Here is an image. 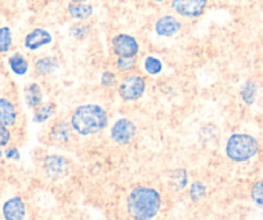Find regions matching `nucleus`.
<instances>
[{
	"label": "nucleus",
	"instance_id": "obj_7",
	"mask_svg": "<svg viewBox=\"0 0 263 220\" xmlns=\"http://www.w3.org/2000/svg\"><path fill=\"white\" fill-rule=\"evenodd\" d=\"M111 139L118 144H129L137 135V126L130 118L121 117L111 126Z\"/></svg>",
	"mask_w": 263,
	"mask_h": 220
},
{
	"label": "nucleus",
	"instance_id": "obj_8",
	"mask_svg": "<svg viewBox=\"0 0 263 220\" xmlns=\"http://www.w3.org/2000/svg\"><path fill=\"white\" fill-rule=\"evenodd\" d=\"M208 0H172L171 7L177 14L186 18H199L205 12Z\"/></svg>",
	"mask_w": 263,
	"mask_h": 220
},
{
	"label": "nucleus",
	"instance_id": "obj_1",
	"mask_svg": "<svg viewBox=\"0 0 263 220\" xmlns=\"http://www.w3.org/2000/svg\"><path fill=\"white\" fill-rule=\"evenodd\" d=\"M163 204L160 192L150 186H135L126 197V212L130 220H153Z\"/></svg>",
	"mask_w": 263,
	"mask_h": 220
},
{
	"label": "nucleus",
	"instance_id": "obj_16",
	"mask_svg": "<svg viewBox=\"0 0 263 220\" xmlns=\"http://www.w3.org/2000/svg\"><path fill=\"white\" fill-rule=\"evenodd\" d=\"M35 72L39 75V76H49L53 75L55 71L60 68V62L57 61V58L54 57H42L39 59L35 61Z\"/></svg>",
	"mask_w": 263,
	"mask_h": 220
},
{
	"label": "nucleus",
	"instance_id": "obj_25",
	"mask_svg": "<svg viewBox=\"0 0 263 220\" xmlns=\"http://www.w3.org/2000/svg\"><path fill=\"white\" fill-rule=\"evenodd\" d=\"M115 66L119 72L126 73L135 70L137 66V61L136 58H118Z\"/></svg>",
	"mask_w": 263,
	"mask_h": 220
},
{
	"label": "nucleus",
	"instance_id": "obj_12",
	"mask_svg": "<svg viewBox=\"0 0 263 220\" xmlns=\"http://www.w3.org/2000/svg\"><path fill=\"white\" fill-rule=\"evenodd\" d=\"M18 121V111L12 99L7 97H0V124L12 128Z\"/></svg>",
	"mask_w": 263,
	"mask_h": 220
},
{
	"label": "nucleus",
	"instance_id": "obj_30",
	"mask_svg": "<svg viewBox=\"0 0 263 220\" xmlns=\"http://www.w3.org/2000/svg\"><path fill=\"white\" fill-rule=\"evenodd\" d=\"M72 3H84V2H87V0H71Z\"/></svg>",
	"mask_w": 263,
	"mask_h": 220
},
{
	"label": "nucleus",
	"instance_id": "obj_33",
	"mask_svg": "<svg viewBox=\"0 0 263 220\" xmlns=\"http://www.w3.org/2000/svg\"><path fill=\"white\" fill-rule=\"evenodd\" d=\"M74 220H78V219H74Z\"/></svg>",
	"mask_w": 263,
	"mask_h": 220
},
{
	"label": "nucleus",
	"instance_id": "obj_6",
	"mask_svg": "<svg viewBox=\"0 0 263 220\" xmlns=\"http://www.w3.org/2000/svg\"><path fill=\"white\" fill-rule=\"evenodd\" d=\"M45 175L52 181H61L70 174L71 164L63 156L49 155L44 158L43 163Z\"/></svg>",
	"mask_w": 263,
	"mask_h": 220
},
{
	"label": "nucleus",
	"instance_id": "obj_3",
	"mask_svg": "<svg viewBox=\"0 0 263 220\" xmlns=\"http://www.w3.org/2000/svg\"><path fill=\"white\" fill-rule=\"evenodd\" d=\"M259 142L250 134L235 133L229 136L224 146L227 158L241 164L250 161L259 153Z\"/></svg>",
	"mask_w": 263,
	"mask_h": 220
},
{
	"label": "nucleus",
	"instance_id": "obj_20",
	"mask_svg": "<svg viewBox=\"0 0 263 220\" xmlns=\"http://www.w3.org/2000/svg\"><path fill=\"white\" fill-rule=\"evenodd\" d=\"M13 47V34L11 27H0V54H7Z\"/></svg>",
	"mask_w": 263,
	"mask_h": 220
},
{
	"label": "nucleus",
	"instance_id": "obj_24",
	"mask_svg": "<svg viewBox=\"0 0 263 220\" xmlns=\"http://www.w3.org/2000/svg\"><path fill=\"white\" fill-rule=\"evenodd\" d=\"M250 197L257 206L263 209V179L257 181L250 189Z\"/></svg>",
	"mask_w": 263,
	"mask_h": 220
},
{
	"label": "nucleus",
	"instance_id": "obj_21",
	"mask_svg": "<svg viewBox=\"0 0 263 220\" xmlns=\"http://www.w3.org/2000/svg\"><path fill=\"white\" fill-rule=\"evenodd\" d=\"M143 68L151 76H158V75L163 72V62L159 58L150 55L143 62Z\"/></svg>",
	"mask_w": 263,
	"mask_h": 220
},
{
	"label": "nucleus",
	"instance_id": "obj_5",
	"mask_svg": "<svg viewBox=\"0 0 263 220\" xmlns=\"http://www.w3.org/2000/svg\"><path fill=\"white\" fill-rule=\"evenodd\" d=\"M111 48L118 58H136L140 52V44L132 35L118 34L111 40Z\"/></svg>",
	"mask_w": 263,
	"mask_h": 220
},
{
	"label": "nucleus",
	"instance_id": "obj_19",
	"mask_svg": "<svg viewBox=\"0 0 263 220\" xmlns=\"http://www.w3.org/2000/svg\"><path fill=\"white\" fill-rule=\"evenodd\" d=\"M55 111H57V106L53 102L44 103V105H40L39 107L35 110L34 113V123L36 124H43L45 121H48L49 118H52L55 115Z\"/></svg>",
	"mask_w": 263,
	"mask_h": 220
},
{
	"label": "nucleus",
	"instance_id": "obj_31",
	"mask_svg": "<svg viewBox=\"0 0 263 220\" xmlns=\"http://www.w3.org/2000/svg\"><path fill=\"white\" fill-rule=\"evenodd\" d=\"M151 2H155V3H163V2H166V0H151Z\"/></svg>",
	"mask_w": 263,
	"mask_h": 220
},
{
	"label": "nucleus",
	"instance_id": "obj_28",
	"mask_svg": "<svg viewBox=\"0 0 263 220\" xmlns=\"http://www.w3.org/2000/svg\"><path fill=\"white\" fill-rule=\"evenodd\" d=\"M12 142L11 128L0 124V147H7Z\"/></svg>",
	"mask_w": 263,
	"mask_h": 220
},
{
	"label": "nucleus",
	"instance_id": "obj_18",
	"mask_svg": "<svg viewBox=\"0 0 263 220\" xmlns=\"http://www.w3.org/2000/svg\"><path fill=\"white\" fill-rule=\"evenodd\" d=\"M258 97V84L254 80H247L240 88V98L247 106H253Z\"/></svg>",
	"mask_w": 263,
	"mask_h": 220
},
{
	"label": "nucleus",
	"instance_id": "obj_15",
	"mask_svg": "<svg viewBox=\"0 0 263 220\" xmlns=\"http://www.w3.org/2000/svg\"><path fill=\"white\" fill-rule=\"evenodd\" d=\"M8 67L13 75L22 77L29 72V61L25 58L24 54L16 52L8 57Z\"/></svg>",
	"mask_w": 263,
	"mask_h": 220
},
{
	"label": "nucleus",
	"instance_id": "obj_14",
	"mask_svg": "<svg viewBox=\"0 0 263 220\" xmlns=\"http://www.w3.org/2000/svg\"><path fill=\"white\" fill-rule=\"evenodd\" d=\"M24 97L27 107L32 108V110H36L43 102V90L40 88V85L37 83H30V84H27L26 88H25Z\"/></svg>",
	"mask_w": 263,
	"mask_h": 220
},
{
	"label": "nucleus",
	"instance_id": "obj_17",
	"mask_svg": "<svg viewBox=\"0 0 263 220\" xmlns=\"http://www.w3.org/2000/svg\"><path fill=\"white\" fill-rule=\"evenodd\" d=\"M69 14L77 21H87L93 16V7L85 3H70L67 6Z\"/></svg>",
	"mask_w": 263,
	"mask_h": 220
},
{
	"label": "nucleus",
	"instance_id": "obj_13",
	"mask_svg": "<svg viewBox=\"0 0 263 220\" xmlns=\"http://www.w3.org/2000/svg\"><path fill=\"white\" fill-rule=\"evenodd\" d=\"M72 134H74V129L71 124L65 120L55 121L49 131V136L55 143H67L71 141Z\"/></svg>",
	"mask_w": 263,
	"mask_h": 220
},
{
	"label": "nucleus",
	"instance_id": "obj_23",
	"mask_svg": "<svg viewBox=\"0 0 263 220\" xmlns=\"http://www.w3.org/2000/svg\"><path fill=\"white\" fill-rule=\"evenodd\" d=\"M171 181H172V187H174V189H177V191H181V189L186 188L187 181H189V175H187L186 170H183V169H178V170L173 171V175H172Z\"/></svg>",
	"mask_w": 263,
	"mask_h": 220
},
{
	"label": "nucleus",
	"instance_id": "obj_22",
	"mask_svg": "<svg viewBox=\"0 0 263 220\" xmlns=\"http://www.w3.org/2000/svg\"><path fill=\"white\" fill-rule=\"evenodd\" d=\"M189 196H190V198H191V201H194V202H197V201H200V199H203L204 197L206 196L205 184H204L203 182H199V181L194 182V183L190 186Z\"/></svg>",
	"mask_w": 263,
	"mask_h": 220
},
{
	"label": "nucleus",
	"instance_id": "obj_11",
	"mask_svg": "<svg viewBox=\"0 0 263 220\" xmlns=\"http://www.w3.org/2000/svg\"><path fill=\"white\" fill-rule=\"evenodd\" d=\"M155 32L156 35L161 37H172L178 34L182 29V24L179 19H177L174 16L166 14V16L160 17L155 22Z\"/></svg>",
	"mask_w": 263,
	"mask_h": 220
},
{
	"label": "nucleus",
	"instance_id": "obj_29",
	"mask_svg": "<svg viewBox=\"0 0 263 220\" xmlns=\"http://www.w3.org/2000/svg\"><path fill=\"white\" fill-rule=\"evenodd\" d=\"M4 158L8 161H18L21 158V153L16 146H9L7 147L6 150L3 151Z\"/></svg>",
	"mask_w": 263,
	"mask_h": 220
},
{
	"label": "nucleus",
	"instance_id": "obj_26",
	"mask_svg": "<svg viewBox=\"0 0 263 220\" xmlns=\"http://www.w3.org/2000/svg\"><path fill=\"white\" fill-rule=\"evenodd\" d=\"M101 85L103 88H107V89H111V88H115L116 84H118V77H116V73L112 72V71H103L101 73Z\"/></svg>",
	"mask_w": 263,
	"mask_h": 220
},
{
	"label": "nucleus",
	"instance_id": "obj_27",
	"mask_svg": "<svg viewBox=\"0 0 263 220\" xmlns=\"http://www.w3.org/2000/svg\"><path fill=\"white\" fill-rule=\"evenodd\" d=\"M90 32V26L89 25H84V24H77L70 29V34L78 40H83L89 35Z\"/></svg>",
	"mask_w": 263,
	"mask_h": 220
},
{
	"label": "nucleus",
	"instance_id": "obj_2",
	"mask_svg": "<svg viewBox=\"0 0 263 220\" xmlns=\"http://www.w3.org/2000/svg\"><path fill=\"white\" fill-rule=\"evenodd\" d=\"M70 124L78 135L89 136L107 128L108 113L97 103H84L75 108Z\"/></svg>",
	"mask_w": 263,
	"mask_h": 220
},
{
	"label": "nucleus",
	"instance_id": "obj_9",
	"mask_svg": "<svg viewBox=\"0 0 263 220\" xmlns=\"http://www.w3.org/2000/svg\"><path fill=\"white\" fill-rule=\"evenodd\" d=\"M26 204L21 196L9 197L2 205L3 220H24L26 217Z\"/></svg>",
	"mask_w": 263,
	"mask_h": 220
},
{
	"label": "nucleus",
	"instance_id": "obj_32",
	"mask_svg": "<svg viewBox=\"0 0 263 220\" xmlns=\"http://www.w3.org/2000/svg\"><path fill=\"white\" fill-rule=\"evenodd\" d=\"M2 157H4V155H3V151L0 150V158H2Z\"/></svg>",
	"mask_w": 263,
	"mask_h": 220
},
{
	"label": "nucleus",
	"instance_id": "obj_4",
	"mask_svg": "<svg viewBox=\"0 0 263 220\" xmlns=\"http://www.w3.org/2000/svg\"><path fill=\"white\" fill-rule=\"evenodd\" d=\"M147 88V83L146 79L141 75H126L120 84L118 85L119 95L125 102H136V101L141 99L143 97Z\"/></svg>",
	"mask_w": 263,
	"mask_h": 220
},
{
	"label": "nucleus",
	"instance_id": "obj_10",
	"mask_svg": "<svg viewBox=\"0 0 263 220\" xmlns=\"http://www.w3.org/2000/svg\"><path fill=\"white\" fill-rule=\"evenodd\" d=\"M52 42V34H50L49 31H47V30L37 27V29H34L25 36L24 47L26 48L27 50L34 52V50H37L40 49V48L45 47V45L50 44Z\"/></svg>",
	"mask_w": 263,
	"mask_h": 220
}]
</instances>
